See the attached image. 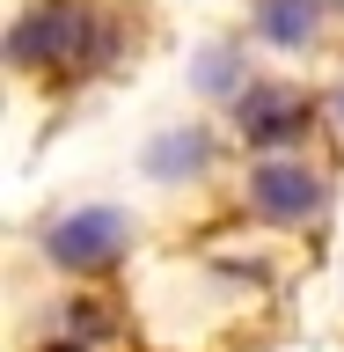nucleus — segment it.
<instances>
[{"instance_id": "f257e3e1", "label": "nucleus", "mask_w": 344, "mask_h": 352, "mask_svg": "<svg viewBox=\"0 0 344 352\" xmlns=\"http://www.w3.org/2000/svg\"><path fill=\"white\" fill-rule=\"evenodd\" d=\"M125 52L139 44L110 0H22L8 15V74L30 88H88Z\"/></svg>"}, {"instance_id": "f03ea898", "label": "nucleus", "mask_w": 344, "mask_h": 352, "mask_svg": "<svg viewBox=\"0 0 344 352\" xmlns=\"http://www.w3.org/2000/svg\"><path fill=\"white\" fill-rule=\"evenodd\" d=\"M132 250H139V220L125 206H66V213H51L37 228V257L73 286L117 279L132 264Z\"/></svg>"}, {"instance_id": "7ed1b4c3", "label": "nucleus", "mask_w": 344, "mask_h": 352, "mask_svg": "<svg viewBox=\"0 0 344 352\" xmlns=\"http://www.w3.org/2000/svg\"><path fill=\"white\" fill-rule=\"evenodd\" d=\"M235 198H242V213L257 220V228H315V220L330 213V176H323V162H308L301 147L249 154Z\"/></svg>"}, {"instance_id": "20e7f679", "label": "nucleus", "mask_w": 344, "mask_h": 352, "mask_svg": "<svg viewBox=\"0 0 344 352\" xmlns=\"http://www.w3.org/2000/svg\"><path fill=\"white\" fill-rule=\"evenodd\" d=\"M227 118H235V140H242L249 154H286V147H293V140H301L308 125H315V103H308L301 88L249 81V88H235Z\"/></svg>"}, {"instance_id": "39448f33", "label": "nucleus", "mask_w": 344, "mask_h": 352, "mask_svg": "<svg viewBox=\"0 0 344 352\" xmlns=\"http://www.w3.org/2000/svg\"><path fill=\"white\" fill-rule=\"evenodd\" d=\"M323 22H330L323 0H249V30L271 52H315L323 44Z\"/></svg>"}, {"instance_id": "423d86ee", "label": "nucleus", "mask_w": 344, "mask_h": 352, "mask_svg": "<svg viewBox=\"0 0 344 352\" xmlns=\"http://www.w3.org/2000/svg\"><path fill=\"white\" fill-rule=\"evenodd\" d=\"M323 110H330V125H337V132H344V66H337V81H330V88H323Z\"/></svg>"}, {"instance_id": "0eeeda50", "label": "nucleus", "mask_w": 344, "mask_h": 352, "mask_svg": "<svg viewBox=\"0 0 344 352\" xmlns=\"http://www.w3.org/2000/svg\"><path fill=\"white\" fill-rule=\"evenodd\" d=\"M323 8H330V22H344V0H323Z\"/></svg>"}]
</instances>
